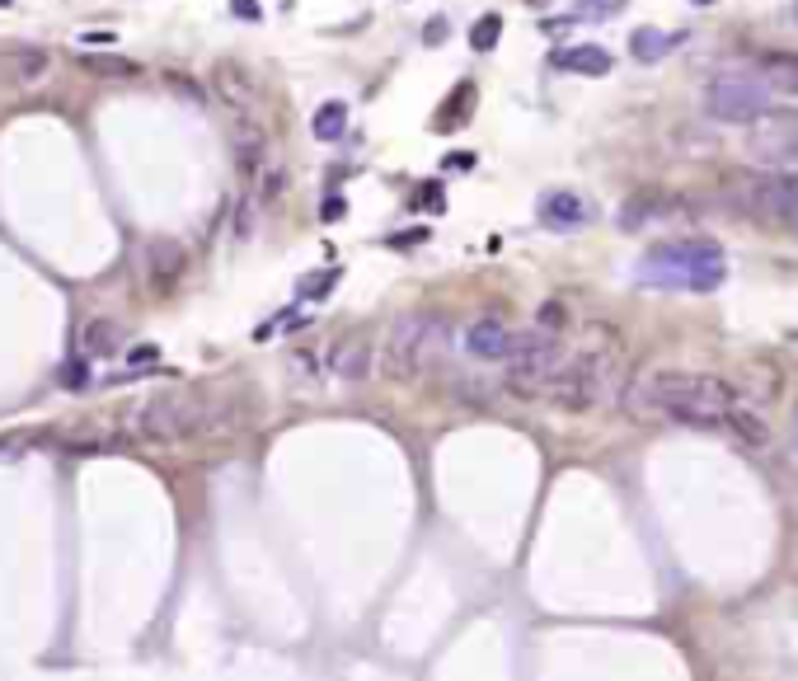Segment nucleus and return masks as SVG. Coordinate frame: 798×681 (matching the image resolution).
<instances>
[{"instance_id":"obj_4","label":"nucleus","mask_w":798,"mask_h":681,"mask_svg":"<svg viewBox=\"0 0 798 681\" xmlns=\"http://www.w3.org/2000/svg\"><path fill=\"white\" fill-rule=\"evenodd\" d=\"M639 273H644V282H653V287L719 292L723 278H728V264H723V249L714 245V240H672V245L648 249Z\"/></svg>"},{"instance_id":"obj_23","label":"nucleus","mask_w":798,"mask_h":681,"mask_svg":"<svg viewBox=\"0 0 798 681\" xmlns=\"http://www.w3.org/2000/svg\"><path fill=\"white\" fill-rule=\"evenodd\" d=\"M630 47H634V57H639V62H658V57H662V52H667L672 43H667L658 29H639V33L630 38Z\"/></svg>"},{"instance_id":"obj_5","label":"nucleus","mask_w":798,"mask_h":681,"mask_svg":"<svg viewBox=\"0 0 798 681\" xmlns=\"http://www.w3.org/2000/svg\"><path fill=\"white\" fill-rule=\"evenodd\" d=\"M615 390V353L606 348H587V353H573L559 362V372L550 376V386L540 390L550 404L568 409V414H587L597 404L611 400Z\"/></svg>"},{"instance_id":"obj_16","label":"nucleus","mask_w":798,"mask_h":681,"mask_svg":"<svg viewBox=\"0 0 798 681\" xmlns=\"http://www.w3.org/2000/svg\"><path fill=\"white\" fill-rule=\"evenodd\" d=\"M0 71H10V80H19V85H38V80H47V66H52V57H47L43 47H29V43H15L0 52Z\"/></svg>"},{"instance_id":"obj_12","label":"nucleus","mask_w":798,"mask_h":681,"mask_svg":"<svg viewBox=\"0 0 798 681\" xmlns=\"http://www.w3.org/2000/svg\"><path fill=\"white\" fill-rule=\"evenodd\" d=\"M371 367H376V348H371L367 334H353V339H338L334 348H329V372H334L338 381H348V386H357V381H367Z\"/></svg>"},{"instance_id":"obj_29","label":"nucleus","mask_w":798,"mask_h":681,"mask_svg":"<svg viewBox=\"0 0 798 681\" xmlns=\"http://www.w3.org/2000/svg\"><path fill=\"white\" fill-rule=\"evenodd\" d=\"M691 5H714V0H691Z\"/></svg>"},{"instance_id":"obj_1","label":"nucleus","mask_w":798,"mask_h":681,"mask_svg":"<svg viewBox=\"0 0 798 681\" xmlns=\"http://www.w3.org/2000/svg\"><path fill=\"white\" fill-rule=\"evenodd\" d=\"M630 404L648 418H667L681 428H719L723 414L737 404V390L723 376L686 372V367H658L630 386Z\"/></svg>"},{"instance_id":"obj_13","label":"nucleus","mask_w":798,"mask_h":681,"mask_svg":"<svg viewBox=\"0 0 798 681\" xmlns=\"http://www.w3.org/2000/svg\"><path fill=\"white\" fill-rule=\"evenodd\" d=\"M540 221L550 226V231H578L592 221V202L583 193H573V188H554L540 198Z\"/></svg>"},{"instance_id":"obj_3","label":"nucleus","mask_w":798,"mask_h":681,"mask_svg":"<svg viewBox=\"0 0 798 681\" xmlns=\"http://www.w3.org/2000/svg\"><path fill=\"white\" fill-rule=\"evenodd\" d=\"M446 339H451V325H446L437 310H414V315H399L390 334L381 343V367L399 381H418V376H432L446 357Z\"/></svg>"},{"instance_id":"obj_18","label":"nucleus","mask_w":798,"mask_h":681,"mask_svg":"<svg viewBox=\"0 0 798 681\" xmlns=\"http://www.w3.org/2000/svg\"><path fill=\"white\" fill-rule=\"evenodd\" d=\"M554 66H559V71H573V76H606V71H611V52L597 47V43H583V47L559 52Z\"/></svg>"},{"instance_id":"obj_17","label":"nucleus","mask_w":798,"mask_h":681,"mask_svg":"<svg viewBox=\"0 0 798 681\" xmlns=\"http://www.w3.org/2000/svg\"><path fill=\"white\" fill-rule=\"evenodd\" d=\"M719 428H723V433H733L742 447H770V423L756 414L752 404H742V400H737L733 409L723 414Z\"/></svg>"},{"instance_id":"obj_28","label":"nucleus","mask_w":798,"mask_h":681,"mask_svg":"<svg viewBox=\"0 0 798 681\" xmlns=\"http://www.w3.org/2000/svg\"><path fill=\"white\" fill-rule=\"evenodd\" d=\"M155 357H160V348H151V343H146V348H132V357H127V362H132V367H141V362H155Z\"/></svg>"},{"instance_id":"obj_9","label":"nucleus","mask_w":798,"mask_h":681,"mask_svg":"<svg viewBox=\"0 0 798 681\" xmlns=\"http://www.w3.org/2000/svg\"><path fill=\"white\" fill-rule=\"evenodd\" d=\"M747 160L775 174H798V109H775L747 127Z\"/></svg>"},{"instance_id":"obj_7","label":"nucleus","mask_w":798,"mask_h":681,"mask_svg":"<svg viewBox=\"0 0 798 681\" xmlns=\"http://www.w3.org/2000/svg\"><path fill=\"white\" fill-rule=\"evenodd\" d=\"M564 343L559 334H545V329H526V334H512V348H507V390H517V395H540V390L550 386V376L559 372V362H564Z\"/></svg>"},{"instance_id":"obj_24","label":"nucleus","mask_w":798,"mask_h":681,"mask_svg":"<svg viewBox=\"0 0 798 681\" xmlns=\"http://www.w3.org/2000/svg\"><path fill=\"white\" fill-rule=\"evenodd\" d=\"M536 329H545V334H564V329H568L564 301H545V306L536 310Z\"/></svg>"},{"instance_id":"obj_20","label":"nucleus","mask_w":798,"mask_h":681,"mask_svg":"<svg viewBox=\"0 0 798 681\" xmlns=\"http://www.w3.org/2000/svg\"><path fill=\"white\" fill-rule=\"evenodd\" d=\"M146 268H151V287H169L184 273V249L179 245H151L146 249Z\"/></svg>"},{"instance_id":"obj_21","label":"nucleus","mask_w":798,"mask_h":681,"mask_svg":"<svg viewBox=\"0 0 798 681\" xmlns=\"http://www.w3.org/2000/svg\"><path fill=\"white\" fill-rule=\"evenodd\" d=\"M118 343H123L118 320H90V325L80 329V348H85L90 357H113L118 353Z\"/></svg>"},{"instance_id":"obj_22","label":"nucleus","mask_w":798,"mask_h":681,"mask_svg":"<svg viewBox=\"0 0 798 681\" xmlns=\"http://www.w3.org/2000/svg\"><path fill=\"white\" fill-rule=\"evenodd\" d=\"M662 207H667L662 193H634V198L620 207V226H625V231H639V226H648L653 217H662Z\"/></svg>"},{"instance_id":"obj_11","label":"nucleus","mask_w":798,"mask_h":681,"mask_svg":"<svg viewBox=\"0 0 798 681\" xmlns=\"http://www.w3.org/2000/svg\"><path fill=\"white\" fill-rule=\"evenodd\" d=\"M231 155H235L240 179H259V174L268 170V132H263L254 118H240L231 132Z\"/></svg>"},{"instance_id":"obj_19","label":"nucleus","mask_w":798,"mask_h":681,"mask_svg":"<svg viewBox=\"0 0 798 681\" xmlns=\"http://www.w3.org/2000/svg\"><path fill=\"white\" fill-rule=\"evenodd\" d=\"M310 132L320 141H343V132H348V104L343 99H324L320 109L310 113Z\"/></svg>"},{"instance_id":"obj_8","label":"nucleus","mask_w":798,"mask_h":681,"mask_svg":"<svg viewBox=\"0 0 798 681\" xmlns=\"http://www.w3.org/2000/svg\"><path fill=\"white\" fill-rule=\"evenodd\" d=\"M733 198L747 217L766 221V226H794L798 231V174H775V170L742 174L733 184Z\"/></svg>"},{"instance_id":"obj_27","label":"nucleus","mask_w":798,"mask_h":681,"mask_svg":"<svg viewBox=\"0 0 798 681\" xmlns=\"http://www.w3.org/2000/svg\"><path fill=\"white\" fill-rule=\"evenodd\" d=\"M249 231H254V202H240V221H235V235L245 240Z\"/></svg>"},{"instance_id":"obj_15","label":"nucleus","mask_w":798,"mask_h":681,"mask_svg":"<svg viewBox=\"0 0 798 681\" xmlns=\"http://www.w3.org/2000/svg\"><path fill=\"white\" fill-rule=\"evenodd\" d=\"M752 76L761 80L780 104H794V99H798V52H770V57L756 62Z\"/></svg>"},{"instance_id":"obj_6","label":"nucleus","mask_w":798,"mask_h":681,"mask_svg":"<svg viewBox=\"0 0 798 681\" xmlns=\"http://www.w3.org/2000/svg\"><path fill=\"white\" fill-rule=\"evenodd\" d=\"M700 109H705V118H714V123H723V127H752V123H761L766 113L780 109V99H775L752 71H723V76H714L705 85Z\"/></svg>"},{"instance_id":"obj_26","label":"nucleus","mask_w":798,"mask_h":681,"mask_svg":"<svg viewBox=\"0 0 798 681\" xmlns=\"http://www.w3.org/2000/svg\"><path fill=\"white\" fill-rule=\"evenodd\" d=\"M254 184H259V198L263 202H277V198H282V188H287V174H282V170H263Z\"/></svg>"},{"instance_id":"obj_10","label":"nucleus","mask_w":798,"mask_h":681,"mask_svg":"<svg viewBox=\"0 0 798 681\" xmlns=\"http://www.w3.org/2000/svg\"><path fill=\"white\" fill-rule=\"evenodd\" d=\"M212 94L235 113V118H254L263 104V80L245 62H221L212 71Z\"/></svg>"},{"instance_id":"obj_2","label":"nucleus","mask_w":798,"mask_h":681,"mask_svg":"<svg viewBox=\"0 0 798 681\" xmlns=\"http://www.w3.org/2000/svg\"><path fill=\"white\" fill-rule=\"evenodd\" d=\"M235 423V409L226 400H207V395H184V390H169V395H151L132 414L141 442H188V437H212L226 433Z\"/></svg>"},{"instance_id":"obj_31","label":"nucleus","mask_w":798,"mask_h":681,"mask_svg":"<svg viewBox=\"0 0 798 681\" xmlns=\"http://www.w3.org/2000/svg\"><path fill=\"white\" fill-rule=\"evenodd\" d=\"M0 5H10V0H0Z\"/></svg>"},{"instance_id":"obj_14","label":"nucleus","mask_w":798,"mask_h":681,"mask_svg":"<svg viewBox=\"0 0 798 681\" xmlns=\"http://www.w3.org/2000/svg\"><path fill=\"white\" fill-rule=\"evenodd\" d=\"M507 348H512V329L498 320V315H484L475 325L465 329V353L475 362H503Z\"/></svg>"},{"instance_id":"obj_25","label":"nucleus","mask_w":798,"mask_h":681,"mask_svg":"<svg viewBox=\"0 0 798 681\" xmlns=\"http://www.w3.org/2000/svg\"><path fill=\"white\" fill-rule=\"evenodd\" d=\"M498 29H503V24H498V15H484L475 24V33H470V43H475L479 52H489V47L498 43Z\"/></svg>"},{"instance_id":"obj_30","label":"nucleus","mask_w":798,"mask_h":681,"mask_svg":"<svg viewBox=\"0 0 798 681\" xmlns=\"http://www.w3.org/2000/svg\"><path fill=\"white\" fill-rule=\"evenodd\" d=\"M794 19H798V0H794Z\"/></svg>"}]
</instances>
